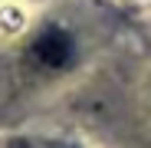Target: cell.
<instances>
[{"label": "cell", "instance_id": "obj_1", "mask_svg": "<svg viewBox=\"0 0 151 148\" xmlns=\"http://www.w3.org/2000/svg\"><path fill=\"white\" fill-rule=\"evenodd\" d=\"M33 59L40 63V66H46V69H63V66H69L72 63V40H69V33L66 30H59V27H49V30H43L36 40H33Z\"/></svg>", "mask_w": 151, "mask_h": 148}]
</instances>
